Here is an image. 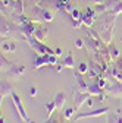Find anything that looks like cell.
Instances as JSON below:
<instances>
[{"instance_id":"1","label":"cell","mask_w":122,"mask_h":123,"mask_svg":"<svg viewBox=\"0 0 122 123\" xmlns=\"http://www.w3.org/2000/svg\"><path fill=\"white\" fill-rule=\"evenodd\" d=\"M115 16L110 12V15H106L104 19L100 22V35L104 43H110L112 35H113V26H115Z\"/></svg>"},{"instance_id":"2","label":"cell","mask_w":122,"mask_h":123,"mask_svg":"<svg viewBox=\"0 0 122 123\" xmlns=\"http://www.w3.org/2000/svg\"><path fill=\"white\" fill-rule=\"evenodd\" d=\"M12 100H13V105H15V109H16V111H18V116H19V119L24 122V123H35L34 120H31L28 117V114H27V111H25V109H24V105H22V101H21V97H19V94L18 92H12Z\"/></svg>"},{"instance_id":"3","label":"cell","mask_w":122,"mask_h":123,"mask_svg":"<svg viewBox=\"0 0 122 123\" xmlns=\"http://www.w3.org/2000/svg\"><path fill=\"white\" fill-rule=\"evenodd\" d=\"M91 98V94L90 92H81L78 88H75L74 86V101H75V111H77L80 107L85 103V101H88Z\"/></svg>"},{"instance_id":"4","label":"cell","mask_w":122,"mask_h":123,"mask_svg":"<svg viewBox=\"0 0 122 123\" xmlns=\"http://www.w3.org/2000/svg\"><path fill=\"white\" fill-rule=\"evenodd\" d=\"M109 111V107H102V109H97V110H91L88 113H80L75 116V120H81V119H87V117H99L104 113Z\"/></svg>"},{"instance_id":"5","label":"cell","mask_w":122,"mask_h":123,"mask_svg":"<svg viewBox=\"0 0 122 123\" xmlns=\"http://www.w3.org/2000/svg\"><path fill=\"white\" fill-rule=\"evenodd\" d=\"M34 31H35V25H34V24H33L31 21L19 26V34H21V35H22L24 38L33 37V35H34Z\"/></svg>"},{"instance_id":"6","label":"cell","mask_w":122,"mask_h":123,"mask_svg":"<svg viewBox=\"0 0 122 123\" xmlns=\"http://www.w3.org/2000/svg\"><path fill=\"white\" fill-rule=\"evenodd\" d=\"M25 72V66L24 65H12L5 73L6 76H15V78H21Z\"/></svg>"},{"instance_id":"7","label":"cell","mask_w":122,"mask_h":123,"mask_svg":"<svg viewBox=\"0 0 122 123\" xmlns=\"http://www.w3.org/2000/svg\"><path fill=\"white\" fill-rule=\"evenodd\" d=\"M74 86L78 88L81 92H88V86H90V85L85 84V81H84V78H82V75L78 73L77 76H75V85H74Z\"/></svg>"},{"instance_id":"8","label":"cell","mask_w":122,"mask_h":123,"mask_svg":"<svg viewBox=\"0 0 122 123\" xmlns=\"http://www.w3.org/2000/svg\"><path fill=\"white\" fill-rule=\"evenodd\" d=\"M53 101H54V104H56V109L60 111V110H62V107L65 105V101H66V95L63 94V92H57Z\"/></svg>"},{"instance_id":"9","label":"cell","mask_w":122,"mask_h":123,"mask_svg":"<svg viewBox=\"0 0 122 123\" xmlns=\"http://www.w3.org/2000/svg\"><path fill=\"white\" fill-rule=\"evenodd\" d=\"M47 32L49 29L47 28H41V26H35V31H34V37L38 40V41H44V38L47 37Z\"/></svg>"},{"instance_id":"10","label":"cell","mask_w":122,"mask_h":123,"mask_svg":"<svg viewBox=\"0 0 122 123\" xmlns=\"http://www.w3.org/2000/svg\"><path fill=\"white\" fill-rule=\"evenodd\" d=\"M16 50V43L15 41H3L2 43V51L3 53H12Z\"/></svg>"},{"instance_id":"11","label":"cell","mask_w":122,"mask_h":123,"mask_svg":"<svg viewBox=\"0 0 122 123\" xmlns=\"http://www.w3.org/2000/svg\"><path fill=\"white\" fill-rule=\"evenodd\" d=\"M13 13L15 15H22L24 13V0H13Z\"/></svg>"},{"instance_id":"12","label":"cell","mask_w":122,"mask_h":123,"mask_svg":"<svg viewBox=\"0 0 122 123\" xmlns=\"http://www.w3.org/2000/svg\"><path fill=\"white\" fill-rule=\"evenodd\" d=\"M12 92H13L12 85H10L9 82L3 81V82H2V98H5V97H7V95H12Z\"/></svg>"},{"instance_id":"13","label":"cell","mask_w":122,"mask_h":123,"mask_svg":"<svg viewBox=\"0 0 122 123\" xmlns=\"http://www.w3.org/2000/svg\"><path fill=\"white\" fill-rule=\"evenodd\" d=\"M62 63L65 65V68L74 69V54H72V53H68V54L62 59Z\"/></svg>"},{"instance_id":"14","label":"cell","mask_w":122,"mask_h":123,"mask_svg":"<svg viewBox=\"0 0 122 123\" xmlns=\"http://www.w3.org/2000/svg\"><path fill=\"white\" fill-rule=\"evenodd\" d=\"M88 92H90L91 95H100V94H103V89L99 86L97 82H94V84H91L88 86Z\"/></svg>"},{"instance_id":"15","label":"cell","mask_w":122,"mask_h":123,"mask_svg":"<svg viewBox=\"0 0 122 123\" xmlns=\"http://www.w3.org/2000/svg\"><path fill=\"white\" fill-rule=\"evenodd\" d=\"M44 107H46V111H47V116H49V117H52V116H53V113H54V110H57V109H56L54 101L46 103V104H44Z\"/></svg>"},{"instance_id":"16","label":"cell","mask_w":122,"mask_h":123,"mask_svg":"<svg viewBox=\"0 0 122 123\" xmlns=\"http://www.w3.org/2000/svg\"><path fill=\"white\" fill-rule=\"evenodd\" d=\"M9 34H10V26L5 19H2V37H7Z\"/></svg>"},{"instance_id":"17","label":"cell","mask_w":122,"mask_h":123,"mask_svg":"<svg viewBox=\"0 0 122 123\" xmlns=\"http://www.w3.org/2000/svg\"><path fill=\"white\" fill-rule=\"evenodd\" d=\"M122 2V0H106V2H104V6H106V9H108V10H112L118 3H121Z\"/></svg>"},{"instance_id":"18","label":"cell","mask_w":122,"mask_h":123,"mask_svg":"<svg viewBox=\"0 0 122 123\" xmlns=\"http://www.w3.org/2000/svg\"><path fill=\"white\" fill-rule=\"evenodd\" d=\"M109 54H112V57L113 59H116V57H119V54H121V50L118 49V47H115V45H109Z\"/></svg>"},{"instance_id":"19","label":"cell","mask_w":122,"mask_h":123,"mask_svg":"<svg viewBox=\"0 0 122 123\" xmlns=\"http://www.w3.org/2000/svg\"><path fill=\"white\" fill-rule=\"evenodd\" d=\"M87 72H88V63L82 62V63L80 65V68H78V73H81V75H85Z\"/></svg>"},{"instance_id":"20","label":"cell","mask_w":122,"mask_h":123,"mask_svg":"<svg viewBox=\"0 0 122 123\" xmlns=\"http://www.w3.org/2000/svg\"><path fill=\"white\" fill-rule=\"evenodd\" d=\"M81 15H82V13H81V12H80L77 7H75V9L71 12V16H72V19H74V21H77V19H81Z\"/></svg>"},{"instance_id":"21","label":"cell","mask_w":122,"mask_h":123,"mask_svg":"<svg viewBox=\"0 0 122 123\" xmlns=\"http://www.w3.org/2000/svg\"><path fill=\"white\" fill-rule=\"evenodd\" d=\"M74 113H75V109H68V110L65 111V119H71Z\"/></svg>"},{"instance_id":"22","label":"cell","mask_w":122,"mask_h":123,"mask_svg":"<svg viewBox=\"0 0 122 123\" xmlns=\"http://www.w3.org/2000/svg\"><path fill=\"white\" fill-rule=\"evenodd\" d=\"M63 69H65V65L62 63V62H60V63H57V65H56V68H54V70H56V72H60V70H63Z\"/></svg>"},{"instance_id":"23","label":"cell","mask_w":122,"mask_h":123,"mask_svg":"<svg viewBox=\"0 0 122 123\" xmlns=\"http://www.w3.org/2000/svg\"><path fill=\"white\" fill-rule=\"evenodd\" d=\"M37 92H38V91H37L35 86H31V88H29V95H31V97H35V95H37Z\"/></svg>"},{"instance_id":"24","label":"cell","mask_w":122,"mask_h":123,"mask_svg":"<svg viewBox=\"0 0 122 123\" xmlns=\"http://www.w3.org/2000/svg\"><path fill=\"white\" fill-rule=\"evenodd\" d=\"M75 45H77L78 49H82V47H84V43H82V40H81V38H78L77 41H75Z\"/></svg>"},{"instance_id":"25","label":"cell","mask_w":122,"mask_h":123,"mask_svg":"<svg viewBox=\"0 0 122 123\" xmlns=\"http://www.w3.org/2000/svg\"><path fill=\"white\" fill-rule=\"evenodd\" d=\"M97 84H99V86H100L102 89H104V86H106V79H99Z\"/></svg>"},{"instance_id":"26","label":"cell","mask_w":122,"mask_h":123,"mask_svg":"<svg viewBox=\"0 0 122 123\" xmlns=\"http://www.w3.org/2000/svg\"><path fill=\"white\" fill-rule=\"evenodd\" d=\"M113 76L116 78V81H118V82H122V72H121V73H119V72H115V75H113Z\"/></svg>"},{"instance_id":"27","label":"cell","mask_w":122,"mask_h":123,"mask_svg":"<svg viewBox=\"0 0 122 123\" xmlns=\"http://www.w3.org/2000/svg\"><path fill=\"white\" fill-rule=\"evenodd\" d=\"M54 54H56V56H62V49H60V47H56V49H54Z\"/></svg>"},{"instance_id":"28","label":"cell","mask_w":122,"mask_h":123,"mask_svg":"<svg viewBox=\"0 0 122 123\" xmlns=\"http://www.w3.org/2000/svg\"><path fill=\"white\" fill-rule=\"evenodd\" d=\"M119 69L122 70V62H119Z\"/></svg>"},{"instance_id":"29","label":"cell","mask_w":122,"mask_h":123,"mask_svg":"<svg viewBox=\"0 0 122 123\" xmlns=\"http://www.w3.org/2000/svg\"><path fill=\"white\" fill-rule=\"evenodd\" d=\"M0 123H5V119L2 117V119H0Z\"/></svg>"}]
</instances>
